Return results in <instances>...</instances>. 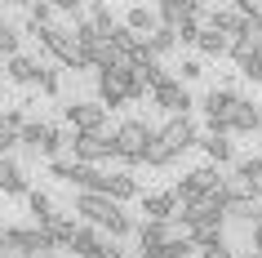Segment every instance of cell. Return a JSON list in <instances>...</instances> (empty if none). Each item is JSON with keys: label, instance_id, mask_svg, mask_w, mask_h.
I'll use <instances>...</instances> for the list:
<instances>
[{"label": "cell", "instance_id": "6da1fadb", "mask_svg": "<svg viewBox=\"0 0 262 258\" xmlns=\"http://www.w3.org/2000/svg\"><path fill=\"white\" fill-rule=\"evenodd\" d=\"M116 161H124V165H142V156H147V147H151V138H156V129L147 121H120L116 125Z\"/></svg>", "mask_w": 262, "mask_h": 258}, {"label": "cell", "instance_id": "7a4b0ae2", "mask_svg": "<svg viewBox=\"0 0 262 258\" xmlns=\"http://www.w3.org/2000/svg\"><path fill=\"white\" fill-rule=\"evenodd\" d=\"M235 103H240V94H235L231 85H213V89L200 98V111H205V121H209V134L231 138V111H235Z\"/></svg>", "mask_w": 262, "mask_h": 258}, {"label": "cell", "instance_id": "3957f363", "mask_svg": "<svg viewBox=\"0 0 262 258\" xmlns=\"http://www.w3.org/2000/svg\"><path fill=\"white\" fill-rule=\"evenodd\" d=\"M31 36H36V41L62 63V67H71V71H84V67H89V58L80 54V45H76V36H71L67 27H58V23H54V27H45V31H31Z\"/></svg>", "mask_w": 262, "mask_h": 258}, {"label": "cell", "instance_id": "277c9868", "mask_svg": "<svg viewBox=\"0 0 262 258\" xmlns=\"http://www.w3.org/2000/svg\"><path fill=\"white\" fill-rule=\"evenodd\" d=\"M218 183H222L218 169H213V165H200V169H191V174H182V183L173 187V196H178V205H195V201H205Z\"/></svg>", "mask_w": 262, "mask_h": 258}, {"label": "cell", "instance_id": "5b68a950", "mask_svg": "<svg viewBox=\"0 0 262 258\" xmlns=\"http://www.w3.org/2000/svg\"><path fill=\"white\" fill-rule=\"evenodd\" d=\"M156 138H160L173 156H182L187 147H200V129H195L191 116H173V121H165L160 129H156Z\"/></svg>", "mask_w": 262, "mask_h": 258}, {"label": "cell", "instance_id": "8992f818", "mask_svg": "<svg viewBox=\"0 0 262 258\" xmlns=\"http://www.w3.org/2000/svg\"><path fill=\"white\" fill-rule=\"evenodd\" d=\"M71 209L84 218V227H107L111 218L120 214V205L107 201V196H89V191H76L71 196Z\"/></svg>", "mask_w": 262, "mask_h": 258}, {"label": "cell", "instance_id": "52a82bcc", "mask_svg": "<svg viewBox=\"0 0 262 258\" xmlns=\"http://www.w3.org/2000/svg\"><path fill=\"white\" fill-rule=\"evenodd\" d=\"M62 116H67L71 134H107V111L98 103H67Z\"/></svg>", "mask_w": 262, "mask_h": 258}, {"label": "cell", "instance_id": "ba28073f", "mask_svg": "<svg viewBox=\"0 0 262 258\" xmlns=\"http://www.w3.org/2000/svg\"><path fill=\"white\" fill-rule=\"evenodd\" d=\"M151 103H156L160 111H165L169 121H173V116H191V107H195L191 89H187V85H182L178 76H173L169 85H160V89H151Z\"/></svg>", "mask_w": 262, "mask_h": 258}, {"label": "cell", "instance_id": "9c48e42d", "mask_svg": "<svg viewBox=\"0 0 262 258\" xmlns=\"http://www.w3.org/2000/svg\"><path fill=\"white\" fill-rule=\"evenodd\" d=\"M134 236H138V249H147V245H173V241H191V231L182 227V218H169V223H147V218H142Z\"/></svg>", "mask_w": 262, "mask_h": 258}, {"label": "cell", "instance_id": "30bf717a", "mask_svg": "<svg viewBox=\"0 0 262 258\" xmlns=\"http://www.w3.org/2000/svg\"><path fill=\"white\" fill-rule=\"evenodd\" d=\"M71 156H76L80 165H94L98 169V161H111V156H116V138L111 134H76Z\"/></svg>", "mask_w": 262, "mask_h": 258}, {"label": "cell", "instance_id": "8fae6325", "mask_svg": "<svg viewBox=\"0 0 262 258\" xmlns=\"http://www.w3.org/2000/svg\"><path fill=\"white\" fill-rule=\"evenodd\" d=\"M231 63H235V71H240L245 81H253V85L262 81V45L253 41V36H240V41L231 45Z\"/></svg>", "mask_w": 262, "mask_h": 258}, {"label": "cell", "instance_id": "7c38bea8", "mask_svg": "<svg viewBox=\"0 0 262 258\" xmlns=\"http://www.w3.org/2000/svg\"><path fill=\"white\" fill-rule=\"evenodd\" d=\"M205 9L195 5V0H160L156 5V18H160V27H173L178 31L182 23H191V18H200Z\"/></svg>", "mask_w": 262, "mask_h": 258}, {"label": "cell", "instance_id": "4fadbf2b", "mask_svg": "<svg viewBox=\"0 0 262 258\" xmlns=\"http://www.w3.org/2000/svg\"><path fill=\"white\" fill-rule=\"evenodd\" d=\"M0 191H5V196H27L31 191L27 169H23L14 156H0Z\"/></svg>", "mask_w": 262, "mask_h": 258}, {"label": "cell", "instance_id": "5bb4252c", "mask_svg": "<svg viewBox=\"0 0 262 258\" xmlns=\"http://www.w3.org/2000/svg\"><path fill=\"white\" fill-rule=\"evenodd\" d=\"M142 214H147V223H169V218H178V196L151 191V196H142Z\"/></svg>", "mask_w": 262, "mask_h": 258}, {"label": "cell", "instance_id": "9a60e30c", "mask_svg": "<svg viewBox=\"0 0 262 258\" xmlns=\"http://www.w3.org/2000/svg\"><path fill=\"white\" fill-rule=\"evenodd\" d=\"M231 134H262V107L253 98H240L231 111Z\"/></svg>", "mask_w": 262, "mask_h": 258}, {"label": "cell", "instance_id": "2e32d148", "mask_svg": "<svg viewBox=\"0 0 262 258\" xmlns=\"http://www.w3.org/2000/svg\"><path fill=\"white\" fill-rule=\"evenodd\" d=\"M98 107H102V111L124 107V81H120V71H102V76H98Z\"/></svg>", "mask_w": 262, "mask_h": 258}, {"label": "cell", "instance_id": "e0dca14e", "mask_svg": "<svg viewBox=\"0 0 262 258\" xmlns=\"http://www.w3.org/2000/svg\"><path fill=\"white\" fill-rule=\"evenodd\" d=\"M102 196L116 205L124 201H142V191H138V178L134 174H107V183H102Z\"/></svg>", "mask_w": 262, "mask_h": 258}, {"label": "cell", "instance_id": "ac0fdd59", "mask_svg": "<svg viewBox=\"0 0 262 258\" xmlns=\"http://www.w3.org/2000/svg\"><path fill=\"white\" fill-rule=\"evenodd\" d=\"M76 231H80V223H76V218H67V214H54L49 223H45V236H49V245H54L58 254H62V249H71Z\"/></svg>", "mask_w": 262, "mask_h": 258}, {"label": "cell", "instance_id": "d6986e66", "mask_svg": "<svg viewBox=\"0 0 262 258\" xmlns=\"http://www.w3.org/2000/svg\"><path fill=\"white\" fill-rule=\"evenodd\" d=\"M5 76L14 85H36L40 81V63L31 54H14V58H5Z\"/></svg>", "mask_w": 262, "mask_h": 258}, {"label": "cell", "instance_id": "ffe728a7", "mask_svg": "<svg viewBox=\"0 0 262 258\" xmlns=\"http://www.w3.org/2000/svg\"><path fill=\"white\" fill-rule=\"evenodd\" d=\"M231 178H235L245 191H258V187H262V156H235Z\"/></svg>", "mask_w": 262, "mask_h": 258}, {"label": "cell", "instance_id": "44dd1931", "mask_svg": "<svg viewBox=\"0 0 262 258\" xmlns=\"http://www.w3.org/2000/svg\"><path fill=\"white\" fill-rule=\"evenodd\" d=\"M200 147H205V156H209L213 169H218V165H235V143H231V138L205 134V138H200Z\"/></svg>", "mask_w": 262, "mask_h": 258}, {"label": "cell", "instance_id": "7402d4cb", "mask_svg": "<svg viewBox=\"0 0 262 258\" xmlns=\"http://www.w3.org/2000/svg\"><path fill=\"white\" fill-rule=\"evenodd\" d=\"M124 27L134 31V36H142V41H147V36H151L156 27H160V18H156V9H147V5H134V9H129V14L120 18Z\"/></svg>", "mask_w": 262, "mask_h": 258}, {"label": "cell", "instance_id": "603a6c76", "mask_svg": "<svg viewBox=\"0 0 262 258\" xmlns=\"http://www.w3.org/2000/svg\"><path fill=\"white\" fill-rule=\"evenodd\" d=\"M231 36H222V31H213V27H205L200 31V41H195V49H200V54L205 58H231Z\"/></svg>", "mask_w": 262, "mask_h": 258}, {"label": "cell", "instance_id": "cb8c5ba5", "mask_svg": "<svg viewBox=\"0 0 262 258\" xmlns=\"http://www.w3.org/2000/svg\"><path fill=\"white\" fill-rule=\"evenodd\" d=\"M67 254H76V258H98V254H102V236H98V227H80Z\"/></svg>", "mask_w": 262, "mask_h": 258}, {"label": "cell", "instance_id": "d4e9b609", "mask_svg": "<svg viewBox=\"0 0 262 258\" xmlns=\"http://www.w3.org/2000/svg\"><path fill=\"white\" fill-rule=\"evenodd\" d=\"M200 249H195L191 241H173V245H147V249H138V258H195Z\"/></svg>", "mask_w": 262, "mask_h": 258}, {"label": "cell", "instance_id": "484cf974", "mask_svg": "<svg viewBox=\"0 0 262 258\" xmlns=\"http://www.w3.org/2000/svg\"><path fill=\"white\" fill-rule=\"evenodd\" d=\"M27 209H31V218H36V227H45V223L58 214V209H54V196H49V191H40V187L27 191Z\"/></svg>", "mask_w": 262, "mask_h": 258}, {"label": "cell", "instance_id": "4316f807", "mask_svg": "<svg viewBox=\"0 0 262 258\" xmlns=\"http://www.w3.org/2000/svg\"><path fill=\"white\" fill-rule=\"evenodd\" d=\"M147 49H151V58L173 54V49H178V31H173V27H156L151 36H147Z\"/></svg>", "mask_w": 262, "mask_h": 258}, {"label": "cell", "instance_id": "83f0119b", "mask_svg": "<svg viewBox=\"0 0 262 258\" xmlns=\"http://www.w3.org/2000/svg\"><path fill=\"white\" fill-rule=\"evenodd\" d=\"M71 36H76V45H80V54H89L94 45H102V36H98V27L89 23V14L76 18V27H71Z\"/></svg>", "mask_w": 262, "mask_h": 258}, {"label": "cell", "instance_id": "f1b7e54d", "mask_svg": "<svg viewBox=\"0 0 262 258\" xmlns=\"http://www.w3.org/2000/svg\"><path fill=\"white\" fill-rule=\"evenodd\" d=\"M89 23H94V27H98V36H102V41H107L111 31L120 27V18L111 14V9H107V5H102V0H98V5H89Z\"/></svg>", "mask_w": 262, "mask_h": 258}, {"label": "cell", "instance_id": "f546056e", "mask_svg": "<svg viewBox=\"0 0 262 258\" xmlns=\"http://www.w3.org/2000/svg\"><path fill=\"white\" fill-rule=\"evenodd\" d=\"M120 81H124V103H142V98H147V89H151V85L142 81L134 67H120Z\"/></svg>", "mask_w": 262, "mask_h": 258}, {"label": "cell", "instance_id": "4dcf8cb0", "mask_svg": "<svg viewBox=\"0 0 262 258\" xmlns=\"http://www.w3.org/2000/svg\"><path fill=\"white\" fill-rule=\"evenodd\" d=\"M107 41H111V45H116V49H120V54H124V63H129V58H134V54H138V49H142V36H134V31L124 27V23H120V27H116V31H111Z\"/></svg>", "mask_w": 262, "mask_h": 258}, {"label": "cell", "instance_id": "1f68e13d", "mask_svg": "<svg viewBox=\"0 0 262 258\" xmlns=\"http://www.w3.org/2000/svg\"><path fill=\"white\" fill-rule=\"evenodd\" d=\"M173 161H178V156H173L160 138H151V147H147V156H142V165H151V169H169Z\"/></svg>", "mask_w": 262, "mask_h": 258}, {"label": "cell", "instance_id": "d6a6232c", "mask_svg": "<svg viewBox=\"0 0 262 258\" xmlns=\"http://www.w3.org/2000/svg\"><path fill=\"white\" fill-rule=\"evenodd\" d=\"M0 54H5V58L23 54V36H18V27H14V23H5V18H0Z\"/></svg>", "mask_w": 262, "mask_h": 258}, {"label": "cell", "instance_id": "836d02e7", "mask_svg": "<svg viewBox=\"0 0 262 258\" xmlns=\"http://www.w3.org/2000/svg\"><path fill=\"white\" fill-rule=\"evenodd\" d=\"M36 89H40V94H49V98H58V94H62V76H58L54 67H40V81H36Z\"/></svg>", "mask_w": 262, "mask_h": 258}, {"label": "cell", "instance_id": "e575fe53", "mask_svg": "<svg viewBox=\"0 0 262 258\" xmlns=\"http://www.w3.org/2000/svg\"><path fill=\"white\" fill-rule=\"evenodd\" d=\"M200 23H205V14L191 18V23H182V27H178V45H195V41H200V31H205Z\"/></svg>", "mask_w": 262, "mask_h": 258}, {"label": "cell", "instance_id": "d590c367", "mask_svg": "<svg viewBox=\"0 0 262 258\" xmlns=\"http://www.w3.org/2000/svg\"><path fill=\"white\" fill-rule=\"evenodd\" d=\"M200 76H205V67H200V58H187V63H182V67H178V81H182V85L200 81Z\"/></svg>", "mask_w": 262, "mask_h": 258}, {"label": "cell", "instance_id": "8d00e7d4", "mask_svg": "<svg viewBox=\"0 0 262 258\" xmlns=\"http://www.w3.org/2000/svg\"><path fill=\"white\" fill-rule=\"evenodd\" d=\"M200 258H235V249L227 241H218V245H209V249H200Z\"/></svg>", "mask_w": 262, "mask_h": 258}, {"label": "cell", "instance_id": "74e56055", "mask_svg": "<svg viewBox=\"0 0 262 258\" xmlns=\"http://www.w3.org/2000/svg\"><path fill=\"white\" fill-rule=\"evenodd\" d=\"M14 147H18V134L0 125V156H14Z\"/></svg>", "mask_w": 262, "mask_h": 258}, {"label": "cell", "instance_id": "f35d334b", "mask_svg": "<svg viewBox=\"0 0 262 258\" xmlns=\"http://www.w3.org/2000/svg\"><path fill=\"white\" fill-rule=\"evenodd\" d=\"M249 249H253V254L262 258V218H258V223H253V236H249Z\"/></svg>", "mask_w": 262, "mask_h": 258}, {"label": "cell", "instance_id": "ab89813d", "mask_svg": "<svg viewBox=\"0 0 262 258\" xmlns=\"http://www.w3.org/2000/svg\"><path fill=\"white\" fill-rule=\"evenodd\" d=\"M5 249H9V227L0 223V254H5Z\"/></svg>", "mask_w": 262, "mask_h": 258}, {"label": "cell", "instance_id": "60d3db41", "mask_svg": "<svg viewBox=\"0 0 262 258\" xmlns=\"http://www.w3.org/2000/svg\"><path fill=\"white\" fill-rule=\"evenodd\" d=\"M235 258H258V254H235Z\"/></svg>", "mask_w": 262, "mask_h": 258}, {"label": "cell", "instance_id": "b9f144b4", "mask_svg": "<svg viewBox=\"0 0 262 258\" xmlns=\"http://www.w3.org/2000/svg\"><path fill=\"white\" fill-rule=\"evenodd\" d=\"M253 196H258V201H262V187H258V191H253Z\"/></svg>", "mask_w": 262, "mask_h": 258}, {"label": "cell", "instance_id": "7bdbcfd3", "mask_svg": "<svg viewBox=\"0 0 262 258\" xmlns=\"http://www.w3.org/2000/svg\"><path fill=\"white\" fill-rule=\"evenodd\" d=\"M124 258H138V254H124Z\"/></svg>", "mask_w": 262, "mask_h": 258}]
</instances>
